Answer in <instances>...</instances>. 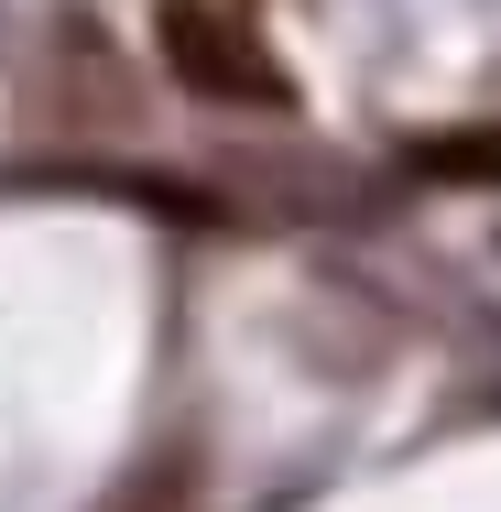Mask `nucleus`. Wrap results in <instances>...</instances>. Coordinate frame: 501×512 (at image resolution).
I'll use <instances>...</instances> for the list:
<instances>
[{"mask_svg": "<svg viewBox=\"0 0 501 512\" xmlns=\"http://www.w3.org/2000/svg\"><path fill=\"white\" fill-rule=\"evenodd\" d=\"M153 55H164V77L207 109H284L295 99V77L273 66V44L251 33V22H229L218 0H164L153 11Z\"/></svg>", "mask_w": 501, "mask_h": 512, "instance_id": "nucleus-1", "label": "nucleus"}, {"mask_svg": "<svg viewBox=\"0 0 501 512\" xmlns=\"http://www.w3.org/2000/svg\"><path fill=\"white\" fill-rule=\"evenodd\" d=\"M403 164L425 186H501V131H425V142H403Z\"/></svg>", "mask_w": 501, "mask_h": 512, "instance_id": "nucleus-2", "label": "nucleus"}]
</instances>
